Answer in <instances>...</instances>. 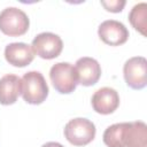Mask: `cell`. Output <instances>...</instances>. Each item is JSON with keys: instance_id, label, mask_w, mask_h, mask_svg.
Wrapping results in <instances>:
<instances>
[{"instance_id": "obj_1", "label": "cell", "mask_w": 147, "mask_h": 147, "mask_svg": "<svg viewBox=\"0 0 147 147\" xmlns=\"http://www.w3.org/2000/svg\"><path fill=\"white\" fill-rule=\"evenodd\" d=\"M21 94L26 103L40 105L48 95V85L39 71H29L21 78Z\"/></svg>"}, {"instance_id": "obj_2", "label": "cell", "mask_w": 147, "mask_h": 147, "mask_svg": "<svg viewBox=\"0 0 147 147\" xmlns=\"http://www.w3.org/2000/svg\"><path fill=\"white\" fill-rule=\"evenodd\" d=\"M49 78L54 88L61 94H69L74 92L78 85L76 69L68 62L55 63L49 70Z\"/></svg>"}, {"instance_id": "obj_3", "label": "cell", "mask_w": 147, "mask_h": 147, "mask_svg": "<svg viewBox=\"0 0 147 147\" xmlns=\"http://www.w3.org/2000/svg\"><path fill=\"white\" fill-rule=\"evenodd\" d=\"M28 15L20 8L7 7L0 13V31L9 37H18L29 30Z\"/></svg>"}, {"instance_id": "obj_4", "label": "cell", "mask_w": 147, "mask_h": 147, "mask_svg": "<svg viewBox=\"0 0 147 147\" xmlns=\"http://www.w3.org/2000/svg\"><path fill=\"white\" fill-rule=\"evenodd\" d=\"M95 125L87 118L70 119L64 126V137L74 146L88 145L95 137Z\"/></svg>"}, {"instance_id": "obj_5", "label": "cell", "mask_w": 147, "mask_h": 147, "mask_svg": "<svg viewBox=\"0 0 147 147\" xmlns=\"http://www.w3.org/2000/svg\"><path fill=\"white\" fill-rule=\"evenodd\" d=\"M31 48L39 57L52 60L61 54L63 49V42L57 34L52 32H42L33 38Z\"/></svg>"}, {"instance_id": "obj_6", "label": "cell", "mask_w": 147, "mask_h": 147, "mask_svg": "<svg viewBox=\"0 0 147 147\" xmlns=\"http://www.w3.org/2000/svg\"><path fill=\"white\" fill-rule=\"evenodd\" d=\"M125 83L133 90H141L147 85V61L144 56L129 59L123 67Z\"/></svg>"}, {"instance_id": "obj_7", "label": "cell", "mask_w": 147, "mask_h": 147, "mask_svg": "<svg viewBox=\"0 0 147 147\" xmlns=\"http://www.w3.org/2000/svg\"><path fill=\"white\" fill-rule=\"evenodd\" d=\"M98 34L105 44L110 46L123 45L129 39V30L123 23L116 20L103 21L99 25Z\"/></svg>"}, {"instance_id": "obj_8", "label": "cell", "mask_w": 147, "mask_h": 147, "mask_svg": "<svg viewBox=\"0 0 147 147\" xmlns=\"http://www.w3.org/2000/svg\"><path fill=\"white\" fill-rule=\"evenodd\" d=\"M94 111L101 115H109L114 113L119 106V95L116 90L111 87H102L94 92L91 100Z\"/></svg>"}, {"instance_id": "obj_9", "label": "cell", "mask_w": 147, "mask_h": 147, "mask_svg": "<svg viewBox=\"0 0 147 147\" xmlns=\"http://www.w3.org/2000/svg\"><path fill=\"white\" fill-rule=\"evenodd\" d=\"M75 69L78 77V84L83 86H92L100 79L101 67L93 57L84 56L78 59L75 64Z\"/></svg>"}, {"instance_id": "obj_10", "label": "cell", "mask_w": 147, "mask_h": 147, "mask_svg": "<svg viewBox=\"0 0 147 147\" xmlns=\"http://www.w3.org/2000/svg\"><path fill=\"white\" fill-rule=\"evenodd\" d=\"M5 59L9 64L23 68L33 61L34 53L31 46L25 42H11L5 48Z\"/></svg>"}, {"instance_id": "obj_11", "label": "cell", "mask_w": 147, "mask_h": 147, "mask_svg": "<svg viewBox=\"0 0 147 147\" xmlns=\"http://www.w3.org/2000/svg\"><path fill=\"white\" fill-rule=\"evenodd\" d=\"M21 94V78L8 74L0 78V103L9 106L16 102Z\"/></svg>"}, {"instance_id": "obj_12", "label": "cell", "mask_w": 147, "mask_h": 147, "mask_svg": "<svg viewBox=\"0 0 147 147\" xmlns=\"http://www.w3.org/2000/svg\"><path fill=\"white\" fill-rule=\"evenodd\" d=\"M124 144L125 147H147V125L141 121L126 123Z\"/></svg>"}, {"instance_id": "obj_13", "label": "cell", "mask_w": 147, "mask_h": 147, "mask_svg": "<svg viewBox=\"0 0 147 147\" xmlns=\"http://www.w3.org/2000/svg\"><path fill=\"white\" fill-rule=\"evenodd\" d=\"M125 123H116L108 126L102 136L103 142L108 147H125L124 144V132H125Z\"/></svg>"}, {"instance_id": "obj_14", "label": "cell", "mask_w": 147, "mask_h": 147, "mask_svg": "<svg viewBox=\"0 0 147 147\" xmlns=\"http://www.w3.org/2000/svg\"><path fill=\"white\" fill-rule=\"evenodd\" d=\"M146 17H147V3L140 2L131 9L129 14V21L131 25L139 31L142 36H146Z\"/></svg>"}, {"instance_id": "obj_15", "label": "cell", "mask_w": 147, "mask_h": 147, "mask_svg": "<svg viewBox=\"0 0 147 147\" xmlns=\"http://www.w3.org/2000/svg\"><path fill=\"white\" fill-rule=\"evenodd\" d=\"M126 1L125 0H101V5L105 7L106 10L111 11V13H119L123 10Z\"/></svg>"}, {"instance_id": "obj_16", "label": "cell", "mask_w": 147, "mask_h": 147, "mask_svg": "<svg viewBox=\"0 0 147 147\" xmlns=\"http://www.w3.org/2000/svg\"><path fill=\"white\" fill-rule=\"evenodd\" d=\"M41 147H64L62 146L60 142H55V141H49V142H46Z\"/></svg>"}]
</instances>
